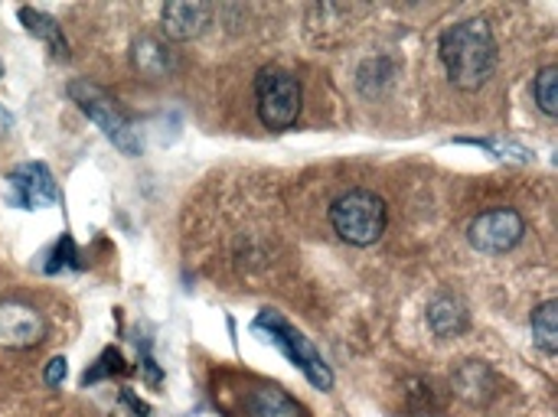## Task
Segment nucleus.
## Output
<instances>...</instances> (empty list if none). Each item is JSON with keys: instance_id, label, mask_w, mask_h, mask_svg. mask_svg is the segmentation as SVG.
I'll use <instances>...</instances> for the list:
<instances>
[{"instance_id": "2", "label": "nucleus", "mask_w": 558, "mask_h": 417, "mask_svg": "<svg viewBox=\"0 0 558 417\" xmlns=\"http://www.w3.org/2000/svg\"><path fill=\"white\" fill-rule=\"evenodd\" d=\"M330 222H333V232L350 242V245H376L386 232V222H389V212H386V203L369 193V189H350L343 193L333 206H330Z\"/></svg>"}, {"instance_id": "15", "label": "nucleus", "mask_w": 558, "mask_h": 417, "mask_svg": "<svg viewBox=\"0 0 558 417\" xmlns=\"http://www.w3.org/2000/svg\"><path fill=\"white\" fill-rule=\"evenodd\" d=\"M26 23H29V33L33 36H43L52 49H56V56H65V39H62V33H59V26L46 16V13H33V10H23L20 13Z\"/></svg>"}, {"instance_id": "17", "label": "nucleus", "mask_w": 558, "mask_h": 417, "mask_svg": "<svg viewBox=\"0 0 558 417\" xmlns=\"http://www.w3.org/2000/svg\"><path fill=\"white\" fill-rule=\"evenodd\" d=\"M114 359V366H121V356L118 353H105V363H111ZM105 372V369H101ZM101 372H85V382H95V379H101Z\"/></svg>"}, {"instance_id": "10", "label": "nucleus", "mask_w": 558, "mask_h": 417, "mask_svg": "<svg viewBox=\"0 0 558 417\" xmlns=\"http://www.w3.org/2000/svg\"><path fill=\"white\" fill-rule=\"evenodd\" d=\"M245 412H248V417H307V412L291 395H284L275 385H258L248 395Z\"/></svg>"}, {"instance_id": "18", "label": "nucleus", "mask_w": 558, "mask_h": 417, "mask_svg": "<svg viewBox=\"0 0 558 417\" xmlns=\"http://www.w3.org/2000/svg\"><path fill=\"white\" fill-rule=\"evenodd\" d=\"M7 127H10V118H3V114H0V131H7Z\"/></svg>"}, {"instance_id": "12", "label": "nucleus", "mask_w": 558, "mask_h": 417, "mask_svg": "<svg viewBox=\"0 0 558 417\" xmlns=\"http://www.w3.org/2000/svg\"><path fill=\"white\" fill-rule=\"evenodd\" d=\"M533 340L543 353H558V304L546 301L533 310Z\"/></svg>"}, {"instance_id": "16", "label": "nucleus", "mask_w": 558, "mask_h": 417, "mask_svg": "<svg viewBox=\"0 0 558 417\" xmlns=\"http://www.w3.org/2000/svg\"><path fill=\"white\" fill-rule=\"evenodd\" d=\"M65 379V359H52L49 366H46V385H59Z\"/></svg>"}, {"instance_id": "9", "label": "nucleus", "mask_w": 558, "mask_h": 417, "mask_svg": "<svg viewBox=\"0 0 558 417\" xmlns=\"http://www.w3.org/2000/svg\"><path fill=\"white\" fill-rule=\"evenodd\" d=\"M209 7L206 3H167L163 7V29L170 39H193L206 29Z\"/></svg>"}, {"instance_id": "13", "label": "nucleus", "mask_w": 558, "mask_h": 417, "mask_svg": "<svg viewBox=\"0 0 558 417\" xmlns=\"http://www.w3.org/2000/svg\"><path fill=\"white\" fill-rule=\"evenodd\" d=\"M134 65L144 72V75H163L170 69V56L163 52V46L157 39H141L134 46Z\"/></svg>"}, {"instance_id": "4", "label": "nucleus", "mask_w": 558, "mask_h": 417, "mask_svg": "<svg viewBox=\"0 0 558 417\" xmlns=\"http://www.w3.org/2000/svg\"><path fill=\"white\" fill-rule=\"evenodd\" d=\"M255 330L258 333H265L294 366H301V372L307 376V382L314 385V389H320V392H327L330 385H333V376H330V369H327V363L320 359V353L311 346V340H304V333H298L284 317H278V314H271V310H265V314H258V320H255Z\"/></svg>"}, {"instance_id": "14", "label": "nucleus", "mask_w": 558, "mask_h": 417, "mask_svg": "<svg viewBox=\"0 0 558 417\" xmlns=\"http://www.w3.org/2000/svg\"><path fill=\"white\" fill-rule=\"evenodd\" d=\"M533 95H536V105L543 108V114H558V69L556 65H546V69L536 75Z\"/></svg>"}, {"instance_id": "8", "label": "nucleus", "mask_w": 558, "mask_h": 417, "mask_svg": "<svg viewBox=\"0 0 558 417\" xmlns=\"http://www.w3.org/2000/svg\"><path fill=\"white\" fill-rule=\"evenodd\" d=\"M43 336H46L43 314H36L29 304H20V301L0 304V346L3 349H29L43 343Z\"/></svg>"}, {"instance_id": "3", "label": "nucleus", "mask_w": 558, "mask_h": 417, "mask_svg": "<svg viewBox=\"0 0 558 417\" xmlns=\"http://www.w3.org/2000/svg\"><path fill=\"white\" fill-rule=\"evenodd\" d=\"M255 101H258L262 124L268 131H284L298 121L301 105H304V91L291 72L271 65V69H262L255 78Z\"/></svg>"}, {"instance_id": "5", "label": "nucleus", "mask_w": 558, "mask_h": 417, "mask_svg": "<svg viewBox=\"0 0 558 417\" xmlns=\"http://www.w3.org/2000/svg\"><path fill=\"white\" fill-rule=\"evenodd\" d=\"M69 95L78 101V108L124 150V154H137L141 150V140L137 134L131 131L128 118L118 111V101H111L98 85H88V82H72L69 85Z\"/></svg>"}, {"instance_id": "11", "label": "nucleus", "mask_w": 558, "mask_h": 417, "mask_svg": "<svg viewBox=\"0 0 558 417\" xmlns=\"http://www.w3.org/2000/svg\"><path fill=\"white\" fill-rule=\"evenodd\" d=\"M428 323L438 336H458L468 327V310L458 297H438L428 307Z\"/></svg>"}, {"instance_id": "6", "label": "nucleus", "mask_w": 558, "mask_h": 417, "mask_svg": "<svg viewBox=\"0 0 558 417\" xmlns=\"http://www.w3.org/2000/svg\"><path fill=\"white\" fill-rule=\"evenodd\" d=\"M526 232V222L517 209H507V206H497V209H487L481 212L471 229H468V238L477 252L484 255H507L510 248L520 245Z\"/></svg>"}, {"instance_id": "7", "label": "nucleus", "mask_w": 558, "mask_h": 417, "mask_svg": "<svg viewBox=\"0 0 558 417\" xmlns=\"http://www.w3.org/2000/svg\"><path fill=\"white\" fill-rule=\"evenodd\" d=\"M7 183H10L7 199H10L16 209H39V206L59 199L56 180H52V173H49L43 163H23V167H16V170L7 176Z\"/></svg>"}, {"instance_id": "1", "label": "nucleus", "mask_w": 558, "mask_h": 417, "mask_svg": "<svg viewBox=\"0 0 558 417\" xmlns=\"http://www.w3.org/2000/svg\"><path fill=\"white\" fill-rule=\"evenodd\" d=\"M441 62L458 88L477 91L497 69V39L487 20H464L448 26L441 36Z\"/></svg>"}]
</instances>
